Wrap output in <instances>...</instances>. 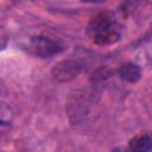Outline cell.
Instances as JSON below:
<instances>
[{
	"instance_id": "6da1fadb",
	"label": "cell",
	"mask_w": 152,
	"mask_h": 152,
	"mask_svg": "<svg viewBox=\"0 0 152 152\" xmlns=\"http://www.w3.org/2000/svg\"><path fill=\"white\" fill-rule=\"evenodd\" d=\"M88 34L97 45L116 43L122 34V26L108 12H101L91 18L88 25Z\"/></svg>"
},
{
	"instance_id": "7a4b0ae2",
	"label": "cell",
	"mask_w": 152,
	"mask_h": 152,
	"mask_svg": "<svg viewBox=\"0 0 152 152\" xmlns=\"http://www.w3.org/2000/svg\"><path fill=\"white\" fill-rule=\"evenodd\" d=\"M31 46L34 53L42 58L52 57L64 50V45L46 36H33L31 38Z\"/></svg>"
},
{
	"instance_id": "3957f363",
	"label": "cell",
	"mask_w": 152,
	"mask_h": 152,
	"mask_svg": "<svg viewBox=\"0 0 152 152\" xmlns=\"http://www.w3.org/2000/svg\"><path fill=\"white\" fill-rule=\"evenodd\" d=\"M82 70V65L74 59H63L58 63H56L51 70V74L53 78L57 82H70L75 80Z\"/></svg>"
},
{
	"instance_id": "277c9868",
	"label": "cell",
	"mask_w": 152,
	"mask_h": 152,
	"mask_svg": "<svg viewBox=\"0 0 152 152\" xmlns=\"http://www.w3.org/2000/svg\"><path fill=\"white\" fill-rule=\"evenodd\" d=\"M118 74L120 76V78L124 80L125 82L135 83L141 77V69L134 62H126L119 68Z\"/></svg>"
},
{
	"instance_id": "5b68a950",
	"label": "cell",
	"mask_w": 152,
	"mask_h": 152,
	"mask_svg": "<svg viewBox=\"0 0 152 152\" xmlns=\"http://www.w3.org/2000/svg\"><path fill=\"white\" fill-rule=\"evenodd\" d=\"M152 140L148 134H139L129 140L128 152H150Z\"/></svg>"
},
{
	"instance_id": "8992f818",
	"label": "cell",
	"mask_w": 152,
	"mask_h": 152,
	"mask_svg": "<svg viewBox=\"0 0 152 152\" xmlns=\"http://www.w3.org/2000/svg\"><path fill=\"white\" fill-rule=\"evenodd\" d=\"M13 119V112L12 109L6 104L0 102V128L8 127Z\"/></svg>"
},
{
	"instance_id": "52a82bcc",
	"label": "cell",
	"mask_w": 152,
	"mask_h": 152,
	"mask_svg": "<svg viewBox=\"0 0 152 152\" xmlns=\"http://www.w3.org/2000/svg\"><path fill=\"white\" fill-rule=\"evenodd\" d=\"M112 74H113V71H112L109 68H107V66H106V68L102 66V68L97 69V70L93 74V76H91V81L95 82V83H97V82H102V81L107 80L108 77H110Z\"/></svg>"
},
{
	"instance_id": "ba28073f",
	"label": "cell",
	"mask_w": 152,
	"mask_h": 152,
	"mask_svg": "<svg viewBox=\"0 0 152 152\" xmlns=\"http://www.w3.org/2000/svg\"><path fill=\"white\" fill-rule=\"evenodd\" d=\"M8 43V33L4 26L0 25V51L5 50Z\"/></svg>"
}]
</instances>
